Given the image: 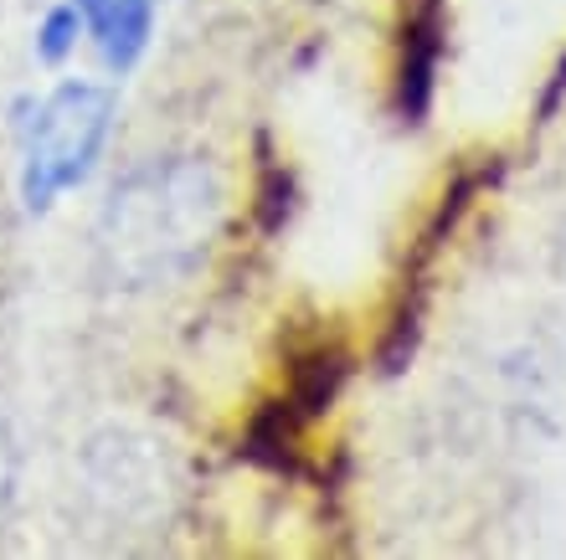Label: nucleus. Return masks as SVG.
Here are the masks:
<instances>
[{
    "label": "nucleus",
    "mask_w": 566,
    "mask_h": 560,
    "mask_svg": "<svg viewBox=\"0 0 566 560\" xmlns=\"http://www.w3.org/2000/svg\"><path fill=\"white\" fill-rule=\"evenodd\" d=\"M222 232V176L207 155H155L114 180L98 263L114 288H170L207 263Z\"/></svg>",
    "instance_id": "nucleus-1"
},
{
    "label": "nucleus",
    "mask_w": 566,
    "mask_h": 560,
    "mask_svg": "<svg viewBox=\"0 0 566 560\" xmlns=\"http://www.w3.org/2000/svg\"><path fill=\"white\" fill-rule=\"evenodd\" d=\"M114 129V88L104 83H62L31 104L21 118V201L46 211L62 191L93 176V165Z\"/></svg>",
    "instance_id": "nucleus-2"
},
{
    "label": "nucleus",
    "mask_w": 566,
    "mask_h": 560,
    "mask_svg": "<svg viewBox=\"0 0 566 560\" xmlns=\"http://www.w3.org/2000/svg\"><path fill=\"white\" fill-rule=\"evenodd\" d=\"M83 473H88V488L108 504V515H155L160 509V494L170 488L160 463V447L149 437H135V432L108 427L98 432L83 453Z\"/></svg>",
    "instance_id": "nucleus-3"
},
{
    "label": "nucleus",
    "mask_w": 566,
    "mask_h": 560,
    "mask_svg": "<svg viewBox=\"0 0 566 560\" xmlns=\"http://www.w3.org/2000/svg\"><path fill=\"white\" fill-rule=\"evenodd\" d=\"M73 6L114 77H124L145 57L149 31H155V0H73Z\"/></svg>",
    "instance_id": "nucleus-4"
},
{
    "label": "nucleus",
    "mask_w": 566,
    "mask_h": 560,
    "mask_svg": "<svg viewBox=\"0 0 566 560\" xmlns=\"http://www.w3.org/2000/svg\"><path fill=\"white\" fill-rule=\"evenodd\" d=\"M438 36H443V11H438V0H407L402 62H397V108H402L407 118L428 114L432 73H438Z\"/></svg>",
    "instance_id": "nucleus-5"
},
{
    "label": "nucleus",
    "mask_w": 566,
    "mask_h": 560,
    "mask_svg": "<svg viewBox=\"0 0 566 560\" xmlns=\"http://www.w3.org/2000/svg\"><path fill=\"white\" fill-rule=\"evenodd\" d=\"M77 36H83V15H77V6L67 0V6H57V11L46 15L42 36H36V52H42L46 62H62L77 46Z\"/></svg>",
    "instance_id": "nucleus-6"
},
{
    "label": "nucleus",
    "mask_w": 566,
    "mask_h": 560,
    "mask_svg": "<svg viewBox=\"0 0 566 560\" xmlns=\"http://www.w3.org/2000/svg\"><path fill=\"white\" fill-rule=\"evenodd\" d=\"M15 494V437H11V422L0 416V509L11 504Z\"/></svg>",
    "instance_id": "nucleus-7"
}]
</instances>
